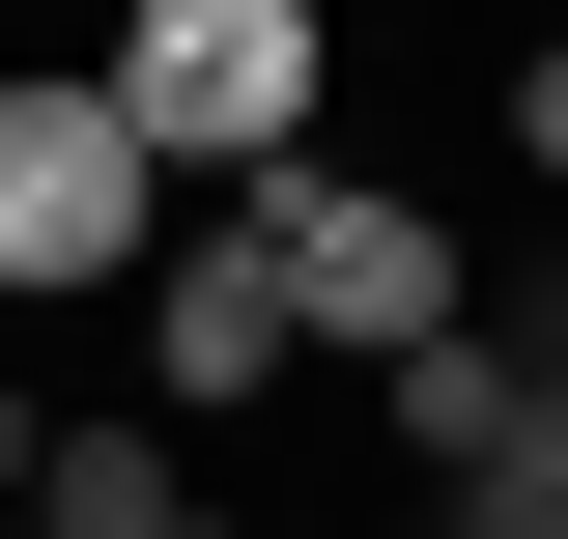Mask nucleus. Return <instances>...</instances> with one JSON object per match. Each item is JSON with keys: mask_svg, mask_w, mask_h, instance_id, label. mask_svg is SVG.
<instances>
[{"mask_svg": "<svg viewBox=\"0 0 568 539\" xmlns=\"http://www.w3.org/2000/svg\"><path fill=\"white\" fill-rule=\"evenodd\" d=\"M85 85L142 114V171H171V200H256V171H313L342 29H313V0H114V29H85Z\"/></svg>", "mask_w": 568, "mask_h": 539, "instance_id": "f257e3e1", "label": "nucleus"}, {"mask_svg": "<svg viewBox=\"0 0 568 539\" xmlns=\"http://www.w3.org/2000/svg\"><path fill=\"white\" fill-rule=\"evenodd\" d=\"M171 256V171H142V114L114 85H0V313H85V284H142Z\"/></svg>", "mask_w": 568, "mask_h": 539, "instance_id": "f03ea898", "label": "nucleus"}, {"mask_svg": "<svg viewBox=\"0 0 568 539\" xmlns=\"http://www.w3.org/2000/svg\"><path fill=\"white\" fill-rule=\"evenodd\" d=\"M256 227H284V313H313V369H398V340H455L484 313V256H455V200H398V171H256Z\"/></svg>", "mask_w": 568, "mask_h": 539, "instance_id": "7ed1b4c3", "label": "nucleus"}, {"mask_svg": "<svg viewBox=\"0 0 568 539\" xmlns=\"http://www.w3.org/2000/svg\"><path fill=\"white\" fill-rule=\"evenodd\" d=\"M142 369H171V398H284V369H313V313H284V227L256 200H200V227H171V256H142Z\"/></svg>", "mask_w": 568, "mask_h": 539, "instance_id": "20e7f679", "label": "nucleus"}, {"mask_svg": "<svg viewBox=\"0 0 568 539\" xmlns=\"http://www.w3.org/2000/svg\"><path fill=\"white\" fill-rule=\"evenodd\" d=\"M29 539H227V511H200V455H171V426H58Z\"/></svg>", "mask_w": 568, "mask_h": 539, "instance_id": "39448f33", "label": "nucleus"}, {"mask_svg": "<svg viewBox=\"0 0 568 539\" xmlns=\"http://www.w3.org/2000/svg\"><path fill=\"white\" fill-rule=\"evenodd\" d=\"M426 539H568V426H511V455H455V482H426Z\"/></svg>", "mask_w": 568, "mask_h": 539, "instance_id": "423d86ee", "label": "nucleus"}, {"mask_svg": "<svg viewBox=\"0 0 568 539\" xmlns=\"http://www.w3.org/2000/svg\"><path fill=\"white\" fill-rule=\"evenodd\" d=\"M511 171H540V200H568V29H540V58H511Z\"/></svg>", "mask_w": 568, "mask_h": 539, "instance_id": "0eeeda50", "label": "nucleus"}, {"mask_svg": "<svg viewBox=\"0 0 568 539\" xmlns=\"http://www.w3.org/2000/svg\"><path fill=\"white\" fill-rule=\"evenodd\" d=\"M540 426H568V369H540Z\"/></svg>", "mask_w": 568, "mask_h": 539, "instance_id": "6e6552de", "label": "nucleus"}]
</instances>
